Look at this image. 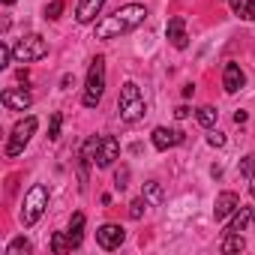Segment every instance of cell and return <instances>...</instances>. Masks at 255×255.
Returning a JSON list of instances; mask_svg holds the SVG:
<instances>
[{
  "label": "cell",
  "instance_id": "1",
  "mask_svg": "<svg viewBox=\"0 0 255 255\" xmlns=\"http://www.w3.org/2000/svg\"><path fill=\"white\" fill-rule=\"evenodd\" d=\"M144 18H147V9H144L141 3H126V6L114 9L111 15L99 18V24H96V39H117V36H123V33L135 30L138 24H144Z\"/></svg>",
  "mask_w": 255,
  "mask_h": 255
},
{
  "label": "cell",
  "instance_id": "2",
  "mask_svg": "<svg viewBox=\"0 0 255 255\" xmlns=\"http://www.w3.org/2000/svg\"><path fill=\"white\" fill-rule=\"evenodd\" d=\"M117 111H120V120L123 123H138L144 117V96H141V87L135 81H126L120 87V99H117Z\"/></svg>",
  "mask_w": 255,
  "mask_h": 255
},
{
  "label": "cell",
  "instance_id": "3",
  "mask_svg": "<svg viewBox=\"0 0 255 255\" xmlns=\"http://www.w3.org/2000/svg\"><path fill=\"white\" fill-rule=\"evenodd\" d=\"M102 93H105V57H93V60H90V69H87L81 105H84V108H96L99 99H102Z\"/></svg>",
  "mask_w": 255,
  "mask_h": 255
},
{
  "label": "cell",
  "instance_id": "4",
  "mask_svg": "<svg viewBox=\"0 0 255 255\" xmlns=\"http://www.w3.org/2000/svg\"><path fill=\"white\" fill-rule=\"evenodd\" d=\"M45 207H48V186L45 183H33L27 189V195H24V204H21V225L24 228L36 225L42 219Z\"/></svg>",
  "mask_w": 255,
  "mask_h": 255
},
{
  "label": "cell",
  "instance_id": "5",
  "mask_svg": "<svg viewBox=\"0 0 255 255\" xmlns=\"http://www.w3.org/2000/svg\"><path fill=\"white\" fill-rule=\"evenodd\" d=\"M36 126H39V120H36L33 114H27L24 120H18V123L12 126V135H9V141H6V156H9V159L18 156V153H24L27 141H30L33 132H36Z\"/></svg>",
  "mask_w": 255,
  "mask_h": 255
},
{
  "label": "cell",
  "instance_id": "6",
  "mask_svg": "<svg viewBox=\"0 0 255 255\" xmlns=\"http://www.w3.org/2000/svg\"><path fill=\"white\" fill-rule=\"evenodd\" d=\"M12 51H15V60L18 63H36V60H42L48 54V42L39 33H27V36H21L15 42Z\"/></svg>",
  "mask_w": 255,
  "mask_h": 255
},
{
  "label": "cell",
  "instance_id": "7",
  "mask_svg": "<svg viewBox=\"0 0 255 255\" xmlns=\"http://www.w3.org/2000/svg\"><path fill=\"white\" fill-rule=\"evenodd\" d=\"M123 237H126V231H123L120 225H114V222H105V225H99V228H96V243H99L105 252L117 249V246L123 243Z\"/></svg>",
  "mask_w": 255,
  "mask_h": 255
},
{
  "label": "cell",
  "instance_id": "8",
  "mask_svg": "<svg viewBox=\"0 0 255 255\" xmlns=\"http://www.w3.org/2000/svg\"><path fill=\"white\" fill-rule=\"evenodd\" d=\"M0 102H3L9 111H27L33 105V96L24 87H6L3 93H0Z\"/></svg>",
  "mask_w": 255,
  "mask_h": 255
},
{
  "label": "cell",
  "instance_id": "9",
  "mask_svg": "<svg viewBox=\"0 0 255 255\" xmlns=\"http://www.w3.org/2000/svg\"><path fill=\"white\" fill-rule=\"evenodd\" d=\"M120 156V144H117V138L114 135H102V141H99V150H96V168H111L114 165V159Z\"/></svg>",
  "mask_w": 255,
  "mask_h": 255
},
{
  "label": "cell",
  "instance_id": "10",
  "mask_svg": "<svg viewBox=\"0 0 255 255\" xmlns=\"http://www.w3.org/2000/svg\"><path fill=\"white\" fill-rule=\"evenodd\" d=\"M150 138H153V147L156 150H168V147H177L183 141V132L180 129H168V126H156Z\"/></svg>",
  "mask_w": 255,
  "mask_h": 255
},
{
  "label": "cell",
  "instance_id": "11",
  "mask_svg": "<svg viewBox=\"0 0 255 255\" xmlns=\"http://www.w3.org/2000/svg\"><path fill=\"white\" fill-rule=\"evenodd\" d=\"M165 33H168V42H171V45H174L177 51H183V48L189 45V36H186V21H183L180 15H174V18L168 21Z\"/></svg>",
  "mask_w": 255,
  "mask_h": 255
},
{
  "label": "cell",
  "instance_id": "12",
  "mask_svg": "<svg viewBox=\"0 0 255 255\" xmlns=\"http://www.w3.org/2000/svg\"><path fill=\"white\" fill-rule=\"evenodd\" d=\"M243 84H246V75H243L240 63H225V69H222V87H225V93H237Z\"/></svg>",
  "mask_w": 255,
  "mask_h": 255
},
{
  "label": "cell",
  "instance_id": "13",
  "mask_svg": "<svg viewBox=\"0 0 255 255\" xmlns=\"http://www.w3.org/2000/svg\"><path fill=\"white\" fill-rule=\"evenodd\" d=\"M237 207H240V198H237V192H219V195H216V207H213V216H216V222L228 219V216H231Z\"/></svg>",
  "mask_w": 255,
  "mask_h": 255
},
{
  "label": "cell",
  "instance_id": "14",
  "mask_svg": "<svg viewBox=\"0 0 255 255\" xmlns=\"http://www.w3.org/2000/svg\"><path fill=\"white\" fill-rule=\"evenodd\" d=\"M105 6V0H78V6H75V21L78 24H90Z\"/></svg>",
  "mask_w": 255,
  "mask_h": 255
},
{
  "label": "cell",
  "instance_id": "15",
  "mask_svg": "<svg viewBox=\"0 0 255 255\" xmlns=\"http://www.w3.org/2000/svg\"><path fill=\"white\" fill-rule=\"evenodd\" d=\"M246 225H252V207H237L234 213H231V222H228V228H225V234L228 231H246Z\"/></svg>",
  "mask_w": 255,
  "mask_h": 255
},
{
  "label": "cell",
  "instance_id": "16",
  "mask_svg": "<svg viewBox=\"0 0 255 255\" xmlns=\"http://www.w3.org/2000/svg\"><path fill=\"white\" fill-rule=\"evenodd\" d=\"M99 141H102V135H90V138L81 144V153H78V159H81V162H87V165H93V162H96V150H99Z\"/></svg>",
  "mask_w": 255,
  "mask_h": 255
},
{
  "label": "cell",
  "instance_id": "17",
  "mask_svg": "<svg viewBox=\"0 0 255 255\" xmlns=\"http://www.w3.org/2000/svg\"><path fill=\"white\" fill-rule=\"evenodd\" d=\"M231 9L243 21H252L255 18V3H252V0H231Z\"/></svg>",
  "mask_w": 255,
  "mask_h": 255
},
{
  "label": "cell",
  "instance_id": "18",
  "mask_svg": "<svg viewBox=\"0 0 255 255\" xmlns=\"http://www.w3.org/2000/svg\"><path fill=\"white\" fill-rule=\"evenodd\" d=\"M69 237H72V246L78 249L81 246V237H84V213H75L72 222H69Z\"/></svg>",
  "mask_w": 255,
  "mask_h": 255
},
{
  "label": "cell",
  "instance_id": "19",
  "mask_svg": "<svg viewBox=\"0 0 255 255\" xmlns=\"http://www.w3.org/2000/svg\"><path fill=\"white\" fill-rule=\"evenodd\" d=\"M69 249H75V246H72V237H69V231H57V234L51 237V252L63 255V252H69Z\"/></svg>",
  "mask_w": 255,
  "mask_h": 255
},
{
  "label": "cell",
  "instance_id": "20",
  "mask_svg": "<svg viewBox=\"0 0 255 255\" xmlns=\"http://www.w3.org/2000/svg\"><path fill=\"white\" fill-rule=\"evenodd\" d=\"M195 117H198V123L204 126V129H213V126H216V117H219V111H216L213 105H204V108H198V111H195Z\"/></svg>",
  "mask_w": 255,
  "mask_h": 255
},
{
  "label": "cell",
  "instance_id": "21",
  "mask_svg": "<svg viewBox=\"0 0 255 255\" xmlns=\"http://www.w3.org/2000/svg\"><path fill=\"white\" fill-rule=\"evenodd\" d=\"M141 195H144L147 204H162V186H159L156 180H147L144 189H141Z\"/></svg>",
  "mask_w": 255,
  "mask_h": 255
},
{
  "label": "cell",
  "instance_id": "22",
  "mask_svg": "<svg viewBox=\"0 0 255 255\" xmlns=\"http://www.w3.org/2000/svg\"><path fill=\"white\" fill-rule=\"evenodd\" d=\"M246 246V240L237 234V231H228V237L222 240V252H240Z\"/></svg>",
  "mask_w": 255,
  "mask_h": 255
},
{
  "label": "cell",
  "instance_id": "23",
  "mask_svg": "<svg viewBox=\"0 0 255 255\" xmlns=\"http://www.w3.org/2000/svg\"><path fill=\"white\" fill-rule=\"evenodd\" d=\"M21 252H30V240H27V237H15V240L6 246V255H21Z\"/></svg>",
  "mask_w": 255,
  "mask_h": 255
},
{
  "label": "cell",
  "instance_id": "24",
  "mask_svg": "<svg viewBox=\"0 0 255 255\" xmlns=\"http://www.w3.org/2000/svg\"><path fill=\"white\" fill-rule=\"evenodd\" d=\"M60 123H63V114L54 111V114H51V123H48V138H51V141L60 138Z\"/></svg>",
  "mask_w": 255,
  "mask_h": 255
},
{
  "label": "cell",
  "instance_id": "25",
  "mask_svg": "<svg viewBox=\"0 0 255 255\" xmlns=\"http://www.w3.org/2000/svg\"><path fill=\"white\" fill-rule=\"evenodd\" d=\"M144 207H147V201H144V195H141V198H135V201L129 204V216H132V219H141V216H144Z\"/></svg>",
  "mask_w": 255,
  "mask_h": 255
},
{
  "label": "cell",
  "instance_id": "26",
  "mask_svg": "<svg viewBox=\"0 0 255 255\" xmlns=\"http://www.w3.org/2000/svg\"><path fill=\"white\" fill-rule=\"evenodd\" d=\"M60 12H63V0H51V3L45 6V18H60Z\"/></svg>",
  "mask_w": 255,
  "mask_h": 255
},
{
  "label": "cell",
  "instance_id": "27",
  "mask_svg": "<svg viewBox=\"0 0 255 255\" xmlns=\"http://www.w3.org/2000/svg\"><path fill=\"white\" fill-rule=\"evenodd\" d=\"M240 174H246V177H252V174H255V153L243 156V162H240Z\"/></svg>",
  "mask_w": 255,
  "mask_h": 255
},
{
  "label": "cell",
  "instance_id": "28",
  "mask_svg": "<svg viewBox=\"0 0 255 255\" xmlns=\"http://www.w3.org/2000/svg\"><path fill=\"white\" fill-rule=\"evenodd\" d=\"M12 54H15V51H12V48H9L6 42H0V69H6V66H9Z\"/></svg>",
  "mask_w": 255,
  "mask_h": 255
},
{
  "label": "cell",
  "instance_id": "29",
  "mask_svg": "<svg viewBox=\"0 0 255 255\" xmlns=\"http://www.w3.org/2000/svg\"><path fill=\"white\" fill-rule=\"evenodd\" d=\"M207 144H210V147H225V135H222V132H210V135H207Z\"/></svg>",
  "mask_w": 255,
  "mask_h": 255
},
{
  "label": "cell",
  "instance_id": "30",
  "mask_svg": "<svg viewBox=\"0 0 255 255\" xmlns=\"http://www.w3.org/2000/svg\"><path fill=\"white\" fill-rule=\"evenodd\" d=\"M126 177H129V171H117V177H114V186H117V189H126Z\"/></svg>",
  "mask_w": 255,
  "mask_h": 255
},
{
  "label": "cell",
  "instance_id": "31",
  "mask_svg": "<svg viewBox=\"0 0 255 255\" xmlns=\"http://www.w3.org/2000/svg\"><path fill=\"white\" fill-rule=\"evenodd\" d=\"M174 117H177V120H183V117H189V108H186V105H180V108L174 111Z\"/></svg>",
  "mask_w": 255,
  "mask_h": 255
},
{
  "label": "cell",
  "instance_id": "32",
  "mask_svg": "<svg viewBox=\"0 0 255 255\" xmlns=\"http://www.w3.org/2000/svg\"><path fill=\"white\" fill-rule=\"evenodd\" d=\"M234 123H237V126L246 123V111H237V114H234Z\"/></svg>",
  "mask_w": 255,
  "mask_h": 255
},
{
  "label": "cell",
  "instance_id": "33",
  "mask_svg": "<svg viewBox=\"0 0 255 255\" xmlns=\"http://www.w3.org/2000/svg\"><path fill=\"white\" fill-rule=\"evenodd\" d=\"M249 195H255V174L249 177Z\"/></svg>",
  "mask_w": 255,
  "mask_h": 255
},
{
  "label": "cell",
  "instance_id": "34",
  "mask_svg": "<svg viewBox=\"0 0 255 255\" xmlns=\"http://www.w3.org/2000/svg\"><path fill=\"white\" fill-rule=\"evenodd\" d=\"M252 225H255V207H252Z\"/></svg>",
  "mask_w": 255,
  "mask_h": 255
},
{
  "label": "cell",
  "instance_id": "35",
  "mask_svg": "<svg viewBox=\"0 0 255 255\" xmlns=\"http://www.w3.org/2000/svg\"><path fill=\"white\" fill-rule=\"evenodd\" d=\"M3 3H15V0H3Z\"/></svg>",
  "mask_w": 255,
  "mask_h": 255
},
{
  "label": "cell",
  "instance_id": "36",
  "mask_svg": "<svg viewBox=\"0 0 255 255\" xmlns=\"http://www.w3.org/2000/svg\"><path fill=\"white\" fill-rule=\"evenodd\" d=\"M228 3H231V0H228Z\"/></svg>",
  "mask_w": 255,
  "mask_h": 255
}]
</instances>
